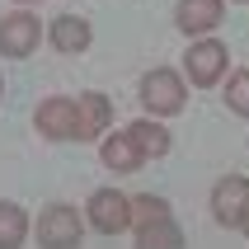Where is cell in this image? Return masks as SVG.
<instances>
[{
    "label": "cell",
    "mask_w": 249,
    "mask_h": 249,
    "mask_svg": "<svg viewBox=\"0 0 249 249\" xmlns=\"http://www.w3.org/2000/svg\"><path fill=\"white\" fill-rule=\"evenodd\" d=\"M89 38H94V28H89V19H80V14H56L52 28H47V42H52L56 52H66V56L85 52Z\"/></svg>",
    "instance_id": "obj_10"
},
{
    "label": "cell",
    "mask_w": 249,
    "mask_h": 249,
    "mask_svg": "<svg viewBox=\"0 0 249 249\" xmlns=\"http://www.w3.org/2000/svg\"><path fill=\"white\" fill-rule=\"evenodd\" d=\"M169 216H174V207H169L165 197H155V193H137V197H132V226L169 221Z\"/></svg>",
    "instance_id": "obj_15"
},
{
    "label": "cell",
    "mask_w": 249,
    "mask_h": 249,
    "mask_svg": "<svg viewBox=\"0 0 249 249\" xmlns=\"http://www.w3.org/2000/svg\"><path fill=\"white\" fill-rule=\"evenodd\" d=\"M123 132L132 137V146H137L146 160H151V155L160 160V155H169V146H174V141H169V127L160 123V118H137V123H127Z\"/></svg>",
    "instance_id": "obj_12"
},
{
    "label": "cell",
    "mask_w": 249,
    "mask_h": 249,
    "mask_svg": "<svg viewBox=\"0 0 249 249\" xmlns=\"http://www.w3.org/2000/svg\"><path fill=\"white\" fill-rule=\"evenodd\" d=\"M226 19V0H179L174 5V28L188 38H212Z\"/></svg>",
    "instance_id": "obj_8"
},
{
    "label": "cell",
    "mask_w": 249,
    "mask_h": 249,
    "mask_svg": "<svg viewBox=\"0 0 249 249\" xmlns=\"http://www.w3.org/2000/svg\"><path fill=\"white\" fill-rule=\"evenodd\" d=\"M85 221L99 235H127L132 231V197L118 193V188H94L85 202Z\"/></svg>",
    "instance_id": "obj_4"
},
{
    "label": "cell",
    "mask_w": 249,
    "mask_h": 249,
    "mask_svg": "<svg viewBox=\"0 0 249 249\" xmlns=\"http://www.w3.org/2000/svg\"><path fill=\"white\" fill-rule=\"evenodd\" d=\"M240 5H249V0H240Z\"/></svg>",
    "instance_id": "obj_20"
},
{
    "label": "cell",
    "mask_w": 249,
    "mask_h": 249,
    "mask_svg": "<svg viewBox=\"0 0 249 249\" xmlns=\"http://www.w3.org/2000/svg\"><path fill=\"white\" fill-rule=\"evenodd\" d=\"M33 127L47 141H80V118H75V99L52 94L33 108Z\"/></svg>",
    "instance_id": "obj_5"
},
{
    "label": "cell",
    "mask_w": 249,
    "mask_h": 249,
    "mask_svg": "<svg viewBox=\"0 0 249 249\" xmlns=\"http://www.w3.org/2000/svg\"><path fill=\"white\" fill-rule=\"evenodd\" d=\"M33 240L42 249H75L85 240V216L66 202H52V207H42L38 226H33Z\"/></svg>",
    "instance_id": "obj_3"
},
{
    "label": "cell",
    "mask_w": 249,
    "mask_h": 249,
    "mask_svg": "<svg viewBox=\"0 0 249 249\" xmlns=\"http://www.w3.org/2000/svg\"><path fill=\"white\" fill-rule=\"evenodd\" d=\"M99 160H104L113 174H132V169H141V165H146V155L132 146V137H127V132H104Z\"/></svg>",
    "instance_id": "obj_11"
},
{
    "label": "cell",
    "mask_w": 249,
    "mask_h": 249,
    "mask_svg": "<svg viewBox=\"0 0 249 249\" xmlns=\"http://www.w3.org/2000/svg\"><path fill=\"white\" fill-rule=\"evenodd\" d=\"M33 235V221L19 202H0V249H19Z\"/></svg>",
    "instance_id": "obj_14"
},
{
    "label": "cell",
    "mask_w": 249,
    "mask_h": 249,
    "mask_svg": "<svg viewBox=\"0 0 249 249\" xmlns=\"http://www.w3.org/2000/svg\"><path fill=\"white\" fill-rule=\"evenodd\" d=\"M245 212H249V179H245V174H226V179H216V188H212V216H216L226 231H240Z\"/></svg>",
    "instance_id": "obj_7"
},
{
    "label": "cell",
    "mask_w": 249,
    "mask_h": 249,
    "mask_svg": "<svg viewBox=\"0 0 249 249\" xmlns=\"http://www.w3.org/2000/svg\"><path fill=\"white\" fill-rule=\"evenodd\" d=\"M240 235H245V240H249V212H245V221H240Z\"/></svg>",
    "instance_id": "obj_17"
},
{
    "label": "cell",
    "mask_w": 249,
    "mask_h": 249,
    "mask_svg": "<svg viewBox=\"0 0 249 249\" xmlns=\"http://www.w3.org/2000/svg\"><path fill=\"white\" fill-rule=\"evenodd\" d=\"M19 5H38V0H19Z\"/></svg>",
    "instance_id": "obj_18"
},
{
    "label": "cell",
    "mask_w": 249,
    "mask_h": 249,
    "mask_svg": "<svg viewBox=\"0 0 249 249\" xmlns=\"http://www.w3.org/2000/svg\"><path fill=\"white\" fill-rule=\"evenodd\" d=\"M42 42V24L38 14L28 10H14L0 19V56H10V61H19V56H33Z\"/></svg>",
    "instance_id": "obj_6"
},
{
    "label": "cell",
    "mask_w": 249,
    "mask_h": 249,
    "mask_svg": "<svg viewBox=\"0 0 249 249\" xmlns=\"http://www.w3.org/2000/svg\"><path fill=\"white\" fill-rule=\"evenodd\" d=\"M75 118H80V141L104 137V132H108V123H113V104H108V94L85 89V94L75 99Z\"/></svg>",
    "instance_id": "obj_9"
},
{
    "label": "cell",
    "mask_w": 249,
    "mask_h": 249,
    "mask_svg": "<svg viewBox=\"0 0 249 249\" xmlns=\"http://www.w3.org/2000/svg\"><path fill=\"white\" fill-rule=\"evenodd\" d=\"M188 104V80L174 66H155L141 75V108L146 118H174Z\"/></svg>",
    "instance_id": "obj_1"
},
{
    "label": "cell",
    "mask_w": 249,
    "mask_h": 249,
    "mask_svg": "<svg viewBox=\"0 0 249 249\" xmlns=\"http://www.w3.org/2000/svg\"><path fill=\"white\" fill-rule=\"evenodd\" d=\"M226 66H231V56H226L221 38H193L188 52H183V71L179 75L193 85V89H212V85H221Z\"/></svg>",
    "instance_id": "obj_2"
},
{
    "label": "cell",
    "mask_w": 249,
    "mask_h": 249,
    "mask_svg": "<svg viewBox=\"0 0 249 249\" xmlns=\"http://www.w3.org/2000/svg\"><path fill=\"white\" fill-rule=\"evenodd\" d=\"M226 108L235 118H249V66L231 71V80H226Z\"/></svg>",
    "instance_id": "obj_16"
},
{
    "label": "cell",
    "mask_w": 249,
    "mask_h": 249,
    "mask_svg": "<svg viewBox=\"0 0 249 249\" xmlns=\"http://www.w3.org/2000/svg\"><path fill=\"white\" fill-rule=\"evenodd\" d=\"M0 94H5V80H0Z\"/></svg>",
    "instance_id": "obj_19"
},
{
    "label": "cell",
    "mask_w": 249,
    "mask_h": 249,
    "mask_svg": "<svg viewBox=\"0 0 249 249\" xmlns=\"http://www.w3.org/2000/svg\"><path fill=\"white\" fill-rule=\"evenodd\" d=\"M132 240L141 249H183L188 235L179 231V221L169 216V221H151V226H132Z\"/></svg>",
    "instance_id": "obj_13"
}]
</instances>
